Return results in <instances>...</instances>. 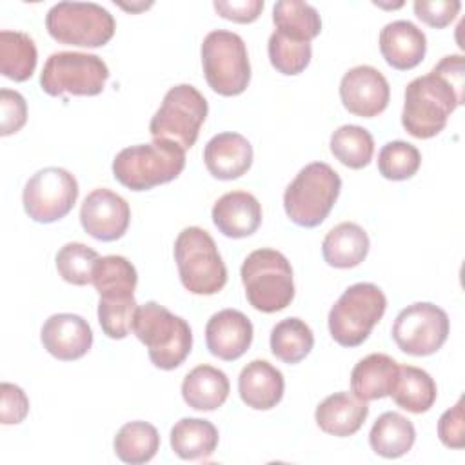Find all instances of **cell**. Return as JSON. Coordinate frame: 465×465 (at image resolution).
I'll return each mask as SVG.
<instances>
[{
	"instance_id": "ab89813d",
	"label": "cell",
	"mask_w": 465,
	"mask_h": 465,
	"mask_svg": "<svg viewBox=\"0 0 465 465\" xmlns=\"http://www.w3.org/2000/svg\"><path fill=\"white\" fill-rule=\"evenodd\" d=\"M414 15L434 29L447 27L458 15L461 4L458 0H416Z\"/></svg>"
},
{
	"instance_id": "e575fe53",
	"label": "cell",
	"mask_w": 465,
	"mask_h": 465,
	"mask_svg": "<svg viewBox=\"0 0 465 465\" xmlns=\"http://www.w3.org/2000/svg\"><path fill=\"white\" fill-rule=\"evenodd\" d=\"M421 165V154L416 145L392 140L387 142L378 153V171L383 178L401 182L412 178Z\"/></svg>"
},
{
	"instance_id": "9a60e30c",
	"label": "cell",
	"mask_w": 465,
	"mask_h": 465,
	"mask_svg": "<svg viewBox=\"0 0 465 465\" xmlns=\"http://www.w3.org/2000/svg\"><path fill=\"white\" fill-rule=\"evenodd\" d=\"M340 98L349 113L361 118H372L387 109L391 87L387 78L376 67L356 65L341 76Z\"/></svg>"
},
{
	"instance_id": "f35d334b",
	"label": "cell",
	"mask_w": 465,
	"mask_h": 465,
	"mask_svg": "<svg viewBox=\"0 0 465 465\" xmlns=\"http://www.w3.org/2000/svg\"><path fill=\"white\" fill-rule=\"evenodd\" d=\"M27 122L25 98L13 89H0V134L18 133Z\"/></svg>"
},
{
	"instance_id": "277c9868",
	"label": "cell",
	"mask_w": 465,
	"mask_h": 465,
	"mask_svg": "<svg viewBox=\"0 0 465 465\" xmlns=\"http://www.w3.org/2000/svg\"><path fill=\"white\" fill-rule=\"evenodd\" d=\"M341 191L340 174L325 162L307 163L283 193V209L300 227H318L334 207Z\"/></svg>"
},
{
	"instance_id": "d4e9b609",
	"label": "cell",
	"mask_w": 465,
	"mask_h": 465,
	"mask_svg": "<svg viewBox=\"0 0 465 465\" xmlns=\"http://www.w3.org/2000/svg\"><path fill=\"white\" fill-rule=\"evenodd\" d=\"M369 245V236L363 227L354 222H341L323 238L322 254L331 267L351 269L367 258Z\"/></svg>"
},
{
	"instance_id": "44dd1931",
	"label": "cell",
	"mask_w": 465,
	"mask_h": 465,
	"mask_svg": "<svg viewBox=\"0 0 465 465\" xmlns=\"http://www.w3.org/2000/svg\"><path fill=\"white\" fill-rule=\"evenodd\" d=\"M285 391L283 374L267 360L249 361L238 376V392L242 401L254 411L276 407Z\"/></svg>"
},
{
	"instance_id": "cb8c5ba5",
	"label": "cell",
	"mask_w": 465,
	"mask_h": 465,
	"mask_svg": "<svg viewBox=\"0 0 465 465\" xmlns=\"http://www.w3.org/2000/svg\"><path fill=\"white\" fill-rule=\"evenodd\" d=\"M231 385L223 371L213 365H198L182 381V398L194 411H216L229 396Z\"/></svg>"
},
{
	"instance_id": "2e32d148",
	"label": "cell",
	"mask_w": 465,
	"mask_h": 465,
	"mask_svg": "<svg viewBox=\"0 0 465 465\" xmlns=\"http://www.w3.org/2000/svg\"><path fill=\"white\" fill-rule=\"evenodd\" d=\"M40 340L51 356L62 361H73L89 352L93 345V331L82 316L58 312L44 322Z\"/></svg>"
},
{
	"instance_id": "7402d4cb",
	"label": "cell",
	"mask_w": 465,
	"mask_h": 465,
	"mask_svg": "<svg viewBox=\"0 0 465 465\" xmlns=\"http://www.w3.org/2000/svg\"><path fill=\"white\" fill-rule=\"evenodd\" d=\"M369 416L367 401L358 400L351 392H334L327 396L314 412L318 427L338 438L356 434Z\"/></svg>"
},
{
	"instance_id": "30bf717a",
	"label": "cell",
	"mask_w": 465,
	"mask_h": 465,
	"mask_svg": "<svg viewBox=\"0 0 465 465\" xmlns=\"http://www.w3.org/2000/svg\"><path fill=\"white\" fill-rule=\"evenodd\" d=\"M45 29L58 44L102 47L116 29L113 15L94 2H58L45 15Z\"/></svg>"
},
{
	"instance_id": "484cf974",
	"label": "cell",
	"mask_w": 465,
	"mask_h": 465,
	"mask_svg": "<svg viewBox=\"0 0 465 465\" xmlns=\"http://www.w3.org/2000/svg\"><path fill=\"white\" fill-rule=\"evenodd\" d=\"M389 396H392L394 403L407 412L421 414L434 405L438 389L436 381L427 371L414 365H403L398 367V374Z\"/></svg>"
},
{
	"instance_id": "8fae6325",
	"label": "cell",
	"mask_w": 465,
	"mask_h": 465,
	"mask_svg": "<svg viewBox=\"0 0 465 465\" xmlns=\"http://www.w3.org/2000/svg\"><path fill=\"white\" fill-rule=\"evenodd\" d=\"M109 78L107 64L89 53L58 51L53 53L40 73V87L49 96L64 93L74 96H96Z\"/></svg>"
},
{
	"instance_id": "4fadbf2b",
	"label": "cell",
	"mask_w": 465,
	"mask_h": 465,
	"mask_svg": "<svg viewBox=\"0 0 465 465\" xmlns=\"http://www.w3.org/2000/svg\"><path fill=\"white\" fill-rule=\"evenodd\" d=\"M449 329V316L441 307L416 302L396 316L391 334L400 351L411 356H429L447 341Z\"/></svg>"
},
{
	"instance_id": "4dcf8cb0",
	"label": "cell",
	"mask_w": 465,
	"mask_h": 465,
	"mask_svg": "<svg viewBox=\"0 0 465 465\" xmlns=\"http://www.w3.org/2000/svg\"><path fill=\"white\" fill-rule=\"evenodd\" d=\"M272 22L276 31L300 42H311L322 31V18L307 2L280 0L272 7Z\"/></svg>"
},
{
	"instance_id": "e0dca14e",
	"label": "cell",
	"mask_w": 465,
	"mask_h": 465,
	"mask_svg": "<svg viewBox=\"0 0 465 465\" xmlns=\"http://www.w3.org/2000/svg\"><path fill=\"white\" fill-rule=\"evenodd\" d=\"M205 343L213 356L225 361L238 360L252 343V323L242 311H218L205 325Z\"/></svg>"
},
{
	"instance_id": "8d00e7d4",
	"label": "cell",
	"mask_w": 465,
	"mask_h": 465,
	"mask_svg": "<svg viewBox=\"0 0 465 465\" xmlns=\"http://www.w3.org/2000/svg\"><path fill=\"white\" fill-rule=\"evenodd\" d=\"M267 53L271 65L287 76L300 74L311 62V42H300L294 38L285 36L280 31H274L269 36L267 44Z\"/></svg>"
},
{
	"instance_id": "603a6c76",
	"label": "cell",
	"mask_w": 465,
	"mask_h": 465,
	"mask_svg": "<svg viewBox=\"0 0 465 465\" xmlns=\"http://www.w3.org/2000/svg\"><path fill=\"white\" fill-rule=\"evenodd\" d=\"M398 361L383 352L361 358L351 372V391L361 401L380 400L391 394L398 374Z\"/></svg>"
},
{
	"instance_id": "f546056e",
	"label": "cell",
	"mask_w": 465,
	"mask_h": 465,
	"mask_svg": "<svg viewBox=\"0 0 465 465\" xmlns=\"http://www.w3.org/2000/svg\"><path fill=\"white\" fill-rule=\"evenodd\" d=\"M114 454L131 465L151 461L160 449V434L154 425L136 420L120 427L113 440Z\"/></svg>"
},
{
	"instance_id": "74e56055",
	"label": "cell",
	"mask_w": 465,
	"mask_h": 465,
	"mask_svg": "<svg viewBox=\"0 0 465 465\" xmlns=\"http://www.w3.org/2000/svg\"><path fill=\"white\" fill-rule=\"evenodd\" d=\"M98 252L85 243L69 242L56 252V271L67 283L87 285L93 282V271L98 262Z\"/></svg>"
},
{
	"instance_id": "d6a6232c",
	"label": "cell",
	"mask_w": 465,
	"mask_h": 465,
	"mask_svg": "<svg viewBox=\"0 0 465 465\" xmlns=\"http://www.w3.org/2000/svg\"><path fill=\"white\" fill-rule=\"evenodd\" d=\"M331 153L349 169H363L374 154L372 134L360 125H341L331 134Z\"/></svg>"
},
{
	"instance_id": "d590c367",
	"label": "cell",
	"mask_w": 465,
	"mask_h": 465,
	"mask_svg": "<svg viewBox=\"0 0 465 465\" xmlns=\"http://www.w3.org/2000/svg\"><path fill=\"white\" fill-rule=\"evenodd\" d=\"M136 307L134 294L100 296L98 322L104 334L111 340H124L131 332Z\"/></svg>"
},
{
	"instance_id": "83f0119b",
	"label": "cell",
	"mask_w": 465,
	"mask_h": 465,
	"mask_svg": "<svg viewBox=\"0 0 465 465\" xmlns=\"http://www.w3.org/2000/svg\"><path fill=\"white\" fill-rule=\"evenodd\" d=\"M416 440L414 425L400 412H383L369 432L371 449L381 458H400L407 454Z\"/></svg>"
},
{
	"instance_id": "1f68e13d",
	"label": "cell",
	"mask_w": 465,
	"mask_h": 465,
	"mask_svg": "<svg viewBox=\"0 0 465 465\" xmlns=\"http://www.w3.org/2000/svg\"><path fill=\"white\" fill-rule=\"evenodd\" d=\"M271 352L283 363L294 365L302 361L314 347L311 327L300 318H285L271 331Z\"/></svg>"
},
{
	"instance_id": "f1b7e54d",
	"label": "cell",
	"mask_w": 465,
	"mask_h": 465,
	"mask_svg": "<svg viewBox=\"0 0 465 465\" xmlns=\"http://www.w3.org/2000/svg\"><path fill=\"white\" fill-rule=\"evenodd\" d=\"M35 40L22 31H0V73L15 82H25L36 69Z\"/></svg>"
},
{
	"instance_id": "3957f363",
	"label": "cell",
	"mask_w": 465,
	"mask_h": 465,
	"mask_svg": "<svg viewBox=\"0 0 465 465\" xmlns=\"http://www.w3.org/2000/svg\"><path fill=\"white\" fill-rule=\"evenodd\" d=\"M185 149L169 140H153L122 149L113 160V176L131 191H149L180 176Z\"/></svg>"
},
{
	"instance_id": "60d3db41",
	"label": "cell",
	"mask_w": 465,
	"mask_h": 465,
	"mask_svg": "<svg viewBox=\"0 0 465 465\" xmlns=\"http://www.w3.org/2000/svg\"><path fill=\"white\" fill-rule=\"evenodd\" d=\"M29 412V398L15 385L4 381L0 385V420L4 425H16L25 420Z\"/></svg>"
},
{
	"instance_id": "ac0fdd59",
	"label": "cell",
	"mask_w": 465,
	"mask_h": 465,
	"mask_svg": "<svg viewBox=\"0 0 465 465\" xmlns=\"http://www.w3.org/2000/svg\"><path fill=\"white\" fill-rule=\"evenodd\" d=\"M207 171L218 180H236L252 165V145L240 133H218L203 149Z\"/></svg>"
},
{
	"instance_id": "4316f807",
	"label": "cell",
	"mask_w": 465,
	"mask_h": 465,
	"mask_svg": "<svg viewBox=\"0 0 465 465\" xmlns=\"http://www.w3.org/2000/svg\"><path fill=\"white\" fill-rule=\"evenodd\" d=\"M169 441L182 460H207L218 447V429L203 418H182L171 429Z\"/></svg>"
},
{
	"instance_id": "d6986e66",
	"label": "cell",
	"mask_w": 465,
	"mask_h": 465,
	"mask_svg": "<svg viewBox=\"0 0 465 465\" xmlns=\"http://www.w3.org/2000/svg\"><path fill=\"white\" fill-rule=\"evenodd\" d=\"M213 223L227 238H247L262 223V205L247 191H231L213 205Z\"/></svg>"
},
{
	"instance_id": "52a82bcc",
	"label": "cell",
	"mask_w": 465,
	"mask_h": 465,
	"mask_svg": "<svg viewBox=\"0 0 465 465\" xmlns=\"http://www.w3.org/2000/svg\"><path fill=\"white\" fill-rule=\"evenodd\" d=\"M387 309L383 291L369 282H360L343 291L329 311V332L341 347L361 345Z\"/></svg>"
},
{
	"instance_id": "b9f144b4",
	"label": "cell",
	"mask_w": 465,
	"mask_h": 465,
	"mask_svg": "<svg viewBox=\"0 0 465 465\" xmlns=\"http://www.w3.org/2000/svg\"><path fill=\"white\" fill-rule=\"evenodd\" d=\"M438 438L449 449H463L465 445V421H463V398L454 407L447 409L438 421Z\"/></svg>"
},
{
	"instance_id": "7bdbcfd3",
	"label": "cell",
	"mask_w": 465,
	"mask_h": 465,
	"mask_svg": "<svg viewBox=\"0 0 465 465\" xmlns=\"http://www.w3.org/2000/svg\"><path fill=\"white\" fill-rule=\"evenodd\" d=\"M213 5L222 18L236 24H251L263 11V0H216Z\"/></svg>"
},
{
	"instance_id": "8992f818",
	"label": "cell",
	"mask_w": 465,
	"mask_h": 465,
	"mask_svg": "<svg viewBox=\"0 0 465 465\" xmlns=\"http://www.w3.org/2000/svg\"><path fill=\"white\" fill-rule=\"evenodd\" d=\"M174 262L182 285L198 296H211L223 289L227 267L213 236L202 227H185L174 240Z\"/></svg>"
},
{
	"instance_id": "5b68a950",
	"label": "cell",
	"mask_w": 465,
	"mask_h": 465,
	"mask_svg": "<svg viewBox=\"0 0 465 465\" xmlns=\"http://www.w3.org/2000/svg\"><path fill=\"white\" fill-rule=\"evenodd\" d=\"M242 283L247 302L260 312H278L294 298L292 267L276 249H256L242 263Z\"/></svg>"
},
{
	"instance_id": "6da1fadb",
	"label": "cell",
	"mask_w": 465,
	"mask_h": 465,
	"mask_svg": "<svg viewBox=\"0 0 465 465\" xmlns=\"http://www.w3.org/2000/svg\"><path fill=\"white\" fill-rule=\"evenodd\" d=\"M465 100V64L461 54L443 56L430 73L411 80L401 111L403 129L420 140L440 134L450 113Z\"/></svg>"
},
{
	"instance_id": "ba28073f",
	"label": "cell",
	"mask_w": 465,
	"mask_h": 465,
	"mask_svg": "<svg viewBox=\"0 0 465 465\" xmlns=\"http://www.w3.org/2000/svg\"><path fill=\"white\" fill-rule=\"evenodd\" d=\"M202 67L209 87L222 96L242 94L251 82L245 42L225 29L211 31L202 42Z\"/></svg>"
},
{
	"instance_id": "9c48e42d",
	"label": "cell",
	"mask_w": 465,
	"mask_h": 465,
	"mask_svg": "<svg viewBox=\"0 0 465 465\" xmlns=\"http://www.w3.org/2000/svg\"><path fill=\"white\" fill-rule=\"evenodd\" d=\"M209 105L205 96L191 84L171 87L149 122L153 140H169L182 149H191L205 122Z\"/></svg>"
},
{
	"instance_id": "836d02e7",
	"label": "cell",
	"mask_w": 465,
	"mask_h": 465,
	"mask_svg": "<svg viewBox=\"0 0 465 465\" xmlns=\"http://www.w3.org/2000/svg\"><path fill=\"white\" fill-rule=\"evenodd\" d=\"M100 296H111V294H134L138 274L134 265L118 254H109L98 258L94 271H93V282H91Z\"/></svg>"
},
{
	"instance_id": "5bb4252c",
	"label": "cell",
	"mask_w": 465,
	"mask_h": 465,
	"mask_svg": "<svg viewBox=\"0 0 465 465\" xmlns=\"http://www.w3.org/2000/svg\"><path fill=\"white\" fill-rule=\"evenodd\" d=\"M129 203L111 189H94L82 202L80 223L94 240L114 242L122 238L129 227Z\"/></svg>"
},
{
	"instance_id": "ffe728a7",
	"label": "cell",
	"mask_w": 465,
	"mask_h": 465,
	"mask_svg": "<svg viewBox=\"0 0 465 465\" xmlns=\"http://www.w3.org/2000/svg\"><path fill=\"white\" fill-rule=\"evenodd\" d=\"M380 53L391 67L409 71L425 58L427 38L416 24L394 20L380 31Z\"/></svg>"
},
{
	"instance_id": "7c38bea8",
	"label": "cell",
	"mask_w": 465,
	"mask_h": 465,
	"mask_svg": "<svg viewBox=\"0 0 465 465\" xmlns=\"http://www.w3.org/2000/svg\"><path fill=\"white\" fill-rule=\"evenodd\" d=\"M78 191V182L69 171L44 167L25 182L22 193L24 211L38 223L58 222L74 207Z\"/></svg>"
},
{
	"instance_id": "7a4b0ae2",
	"label": "cell",
	"mask_w": 465,
	"mask_h": 465,
	"mask_svg": "<svg viewBox=\"0 0 465 465\" xmlns=\"http://www.w3.org/2000/svg\"><path fill=\"white\" fill-rule=\"evenodd\" d=\"M131 331L145 345L153 365L162 371L180 367L193 347L189 323L158 302L136 307Z\"/></svg>"
}]
</instances>
